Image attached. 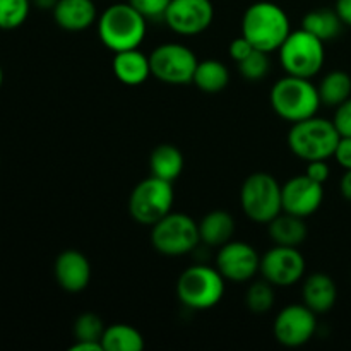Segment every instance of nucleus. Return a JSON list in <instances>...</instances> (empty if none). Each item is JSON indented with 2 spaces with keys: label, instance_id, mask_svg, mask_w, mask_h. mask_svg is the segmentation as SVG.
I'll return each mask as SVG.
<instances>
[{
  "label": "nucleus",
  "instance_id": "nucleus-35",
  "mask_svg": "<svg viewBox=\"0 0 351 351\" xmlns=\"http://www.w3.org/2000/svg\"><path fill=\"white\" fill-rule=\"evenodd\" d=\"M335 160L345 170H351V137H341L336 146Z\"/></svg>",
  "mask_w": 351,
  "mask_h": 351
},
{
  "label": "nucleus",
  "instance_id": "nucleus-16",
  "mask_svg": "<svg viewBox=\"0 0 351 351\" xmlns=\"http://www.w3.org/2000/svg\"><path fill=\"white\" fill-rule=\"evenodd\" d=\"M53 274L62 290L69 293H79L86 290L91 281V264L84 254L69 249L58 254L55 259Z\"/></svg>",
  "mask_w": 351,
  "mask_h": 351
},
{
  "label": "nucleus",
  "instance_id": "nucleus-24",
  "mask_svg": "<svg viewBox=\"0 0 351 351\" xmlns=\"http://www.w3.org/2000/svg\"><path fill=\"white\" fill-rule=\"evenodd\" d=\"M343 21L338 16L336 10L329 9H317L311 10V12L305 14L304 21H302V27L308 33H312L314 36H317L319 40L331 41L335 38L339 36L343 29Z\"/></svg>",
  "mask_w": 351,
  "mask_h": 351
},
{
  "label": "nucleus",
  "instance_id": "nucleus-34",
  "mask_svg": "<svg viewBox=\"0 0 351 351\" xmlns=\"http://www.w3.org/2000/svg\"><path fill=\"white\" fill-rule=\"evenodd\" d=\"M329 173H331V170H329V165L326 160L308 161L307 163V171H305V175H308L312 180L319 182V184L324 185L326 180L329 178Z\"/></svg>",
  "mask_w": 351,
  "mask_h": 351
},
{
  "label": "nucleus",
  "instance_id": "nucleus-33",
  "mask_svg": "<svg viewBox=\"0 0 351 351\" xmlns=\"http://www.w3.org/2000/svg\"><path fill=\"white\" fill-rule=\"evenodd\" d=\"M254 50H256V48H254V45L250 43L245 36H242V34H240L239 38H235V40L230 43V48H228L230 57H232L237 64L242 60H245V58L249 57Z\"/></svg>",
  "mask_w": 351,
  "mask_h": 351
},
{
  "label": "nucleus",
  "instance_id": "nucleus-20",
  "mask_svg": "<svg viewBox=\"0 0 351 351\" xmlns=\"http://www.w3.org/2000/svg\"><path fill=\"white\" fill-rule=\"evenodd\" d=\"M197 225L201 242L208 247H215V249L228 243L235 233V219L228 211H223V209H215V211L208 213Z\"/></svg>",
  "mask_w": 351,
  "mask_h": 351
},
{
  "label": "nucleus",
  "instance_id": "nucleus-25",
  "mask_svg": "<svg viewBox=\"0 0 351 351\" xmlns=\"http://www.w3.org/2000/svg\"><path fill=\"white\" fill-rule=\"evenodd\" d=\"M101 345L103 351H143L146 343L143 335L132 326L113 324L103 332Z\"/></svg>",
  "mask_w": 351,
  "mask_h": 351
},
{
  "label": "nucleus",
  "instance_id": "nucleus-2",
  "mask_svg": "<svg viewBox=\"0 0 351 351\" xmlns=\"http://www.w3.org/2000/svg\"><path fill=\"white\" fill-rule=\"evenodd\" d=\"M147 31V19L129 2L112 3L98 17V36L113 53L139 48Z\"/></svg>",
  "mask_w": 351,
  "mask_h": 351
},
{
  "label": "nucleus",
  "instance_id": "nucleus-21",
  "mask_svg": "<svg viewBox=\"0 0 351 351\" xmlns=\"http://www.w3.org/2000/svg\"><path fill=\"white\" fill-rule=\"evenodd\" d=\"M267 235L274 245L300 247L307 239V225L304 218L283 211L267 223Z\"/></svg>",
  "mask_w": 351,
  "mask_h": 351
},
{
  "label": "nucleus",
  "instance_id": "nucleus-10",
  "mask_svg": "<svg viewBox=\"0 0 351 351\" xmlns=\"http://www.w3.org/2000/svg\"><path fill=\"white\" fill-rule=\"evenodd\" d=\"M197 57L182 43H163L149 55L151 75L165 84H191L197 67Z\"/></svg>",
  "mask_w": 351,
  "mask_h": 351
},
{
  "label": "nucleus",
  "instance_id": "nucleus-12",
  "mask_svg": "<svg viewBox=\"0 0 351 351\" xmlns=\"http://www.w3.org/2000/svg\"><path fill=\"white\" fill-rule=\"evenodd\" d=\"M304 256L298 247L274 245L261 257L259 273L273 287H293L305 274Z\"/></svg>",
  "mask_w": 351,
  "mask_h": 351
},
{
  "label": "nucleus",
  "instance_id": "nucleus-4",
  "mask_svg": "<svg viewBox=\"0 0 351 351\" xmlns=\"http://www.w3.org/2000/svg\"><path fill=\"white\" fill-rule=\"evenodd\" d=\"M339 139L341 136L332 120L321 119L317 115L291 123L288 132V146L291 153L307 163L335 156Z\"/></svg>",
  "mask_w": 351,
  "mask_h": 351
},
{
  "label": "nucleus",
  "instance_id": "nucleus-1",
  "mask_svg": "<svg viewBox=\"0 0 351 351\" xmlns=\"http://www.w3.org/2000/svg\"><path fill=\"white\" fill-rule=\"evenodd\" d=\"M291 33L290 17L283 7L269 0H261L245 9L242 17V36H245L256 50H280Z\"/></svg>",
  "mask_w": 351,
  "mask_h": 351
},
{
  "label": "nucleus",
  "instance_id": "nucleus-23",
  "mask_svg": "<svg viewBox=\"0 0 351 351\" xmlns=\"http://www.w3.org/2000/svg\"><path fill=\"white\" fill-rule=\"evenodd\" d=\"M195 88L206 95H216L221 93L230 82V72L223 62L216 58H208V60L197 62V67L194 72Z\"/></svg>",
  "mask_w": 351,
  "mask_h": 351
},
{
  "label": "nucleus",
  "instance_id": "nucleus-39",
  "mask_svg": "<svg viewBox=\"0 0 351 351\" xmlns=\"http://www.w3.org/2000/svg\"><path fill=\"white\" fill-rule=\"evenodd\" d=\"M58 0H31L33 7L40 10H53V7L57 5Z\"/></svg>",
  "mask_w": 351,
  "mask_h": 351
},
{
  "label": "nucleus",
  "instance_id": "nucleus-11",
  "mask_svg": "<svg viewBox=\"0 0 351 351\" xmlns=\"http://www.w3.org/2000/svg\"><path fill=\"white\" fill-rule=\"evenodd\" d=\"M317 331V314L305 304H293L281 308L274 319L273 332L280 345L298 348L311 341Z\"/></svg>",
  "mask_w": 351,
  "mask_h": 351
},
{
  "label": "nucleus",
  "instance_id": "nucleus-22",
  "mask_svg": "<svg viewBox=\"0 0 351 351\" xmlns=\"http://www.w3.org/2000/svg\"><path fill=\"white\" fill-rule=\"evenodd\" d=\"M149 170L154 177L173 184L184 170V154L173 144H160L151 151Z\"/></svg>",
  "mask_w": 351,
  "mask_h": 351
},
{
  "label": "nucleus",
  "instance_id": "nucleus-9",
  "mask_svg": "<svg viewBox=\"0 0 351 351\" xmlns=\"http://www.w3.org/2000/svg\"><path fill=\"white\" fill-rule=\"evenodd\" d=\"M151 243L167 257L191 254L201 243L199 225L184 213H168L163 219L151 226Z\"/></svg>",
  "mask_w": 351,
  "mask_h": 351
},
{
  "label": "nucleus",
  "instance_id": "nucleus-13",
  "mask_svg": "<svg viewBox=\"0 0 351 351\" xmlns=\"http://www.w3.org/2000/svg\"><path fill=\"white\" fill-rule=\"evenodd\" d=\"M215 19L211 0H171L163 21L173 33L195 36L208 29Z\"/></svg>",
  "mask_w": 351,
  "mask_h": 351
},
{
  "label": "nucleus",
  "instance_id": "nucleus-19",
  "mask_svg": "<svg viewBox=\"0 0 351 351\" xmlns=\"http://www.w3.org/2000/svg\"><path fill=\"white\" fill-rule=\"evenodd\" d=\"M112 69L115 77L125 86L143 84L151 75L149 57L139 51V48L115 53Z\"/></svg>",
  "mask_w": 351,
  "mask_h": 351
},
{
  "label": "nucleus",
  "instance_id": "nucleus-15",
  "mask_svg": "<svg viewBox=\"0 0 351 351\" xmlns=\"http://www.w3.org/2000/svg\"><path fill=\"white\" fill-rule=\"evenodd\" d=\"M283 211L298 218H308L321 208L324 201V185L312 180L308 175H298L281 185Z\"/></svg>",
  "mask_w": 351,
  "mask_h": 351
},
{
  "label": "nucleus",
  "instance_id": "nucleus-6",
  "mask_svg": "<svg viewBox=\"0 0 351 351\" xmlns=\"http://www.w3.org/2000/svg\"><path fill=\"white\" fill-rule=\"evenodd\" d=\"M240 206L247 218L267 225L283 213L280 182L266 171L249 175L240 189Z\"/></svg>",
  "mask_w": 351,
  "mask_h": 351
},
{
  "label": "nucleus",
  "instance_id": "nucleus-26",
  "mask_svg": "<svg viewBox=\"0 0 351 351\" xmlns=\"http://www.w3.org/2000/svg\"><path fill=\"white\" fill-rule=\"evenodd\" d=\"M319 96L322 105L338 106L351 98V77L345 71H332L324 75L319 84Z\"/></svg>",
  "mask_w": 351,
  "mask_h": 351
},
{
  "label": "nucleus",
  "instance_id": "nucleus-7",
  "mask_svg": "<svg viewBox=\"0 0 351 351\" xmlns=\"http://www.w3.org/2000/svg\"><path fill=\"white\" fill-rule=\"evenodd\" d=\"M280 64L288 75L311 79L321 72L326 60L324 41L304 27L291 31L280 50Z\"/></svg>",
  "mask_w": 351,
  "mask_h": 351
},
{
  "label": "nucleus",
  "instance_id": "nucleus-18",
  "mask_svg": "<svg viewBox=\"0 0 351 351\" xmlns=\"http://www.w3.org/2000/svg\"><path fill=\"white\" fill-rule=\"evenodd\" d=\"M302 295H304V304L312 312L321 315L328 314L335 307L336 298H338V288L331 276L324 273H314L305 280Z\"/></svg>",
  "mask_w": 351,
  "mask_h": 351
},
{
  "label": "nucleus",
  "instance_id": "nucleus-14",
  "mask_svg": "<svg viewBox=\"0 0 351 351\" xmlns=\"http://www.w3.org/2000/svg\"><path fill=\"white\" fill-rule=\"evenodd\" d=\"M259 267L261 256L249 243L230 240L228 243L219 247L216 256V269L225 280L233 283H245L259 273Z\"/></svg>",
  "mask_w": 351,
  "mask_h": 351
},
{
  "label": "nucleus",
  "instance_id": "nucleus-27",
  "mask_svg": "<svg viewBox=\"0 0 351 351\" xmlns=\"http://www.w3.org/2000/svg\"><path fill=\"white\" fill-rule=\"evenodd\" d=\"M245 305L252 314L264 315L273 308L274 305V287L263 280L254 281L249 288H247L245 293Z\"/></svg>",
  "mask_w": 351,
  "mask_h": 351
},
{
  "label": "nucleus",
  "instance_id": "nucleus-3",
  "mask_svg": "<svg viewBox=\"0 0 351 351\" xmlns=\"http://www.w3.org/2000/svg\"><path fill=\"white\" fill-rule=\"evenodd\" d=\"M269 101L274 113L290 123L302 122L317 115L322 101L317 86L311 79L288 75L274 82L269 93Z\"/></svg>",
  "mask_w": 351,
  "mask_h": 351
},
{
  "label": "nucleus",
  "instance_id": "nucleus-38",
  "mask_svg": "<svg viewBox=\"0 0 351 351\" xmlns=\"http://www.w3.org/2000/svg\"><path fill=\"white\" fill-rule=\"evenodd\" d=\"M339 191H341L343 197L351 204V170H346V173L343 175L341 182H339Z\"/></svg>",
  "mask_w": 351,
  "mask_h": 351
},
{
  "label": "nucleus",
  "instance_id": "nucleus-37",
  "mask_svg": "<svg viewBox=\"0 0 351 351\" xmlns=\"http://www.w3.org/2000/svg\"><path fill=\"white\" fill-rule=\"evenodd\" d=\"M71 351H103L101 341H75Z\"/></svg>",
  "mask_w": 351,
  "mask_h": 351
},
{
  "label": "nucleus",
  "instance_id": "nucleus-29",
  "mask_svg": "<svg viewBox=\"0 0 351 351\" xmlns=\"http://www.w3.org/2000/svg\"><path fill=\"white\" fill-rule=\"evenodd\" d=\"M105 329L99 315L84 312L74 322V338L75 341H101Z\"/></svg>",
  "mask_w": 351,
  "mask_h": 351
},
{
  "label": "nucleus",
  "instance_id": "nucleus-36",
  "mask_svg": "<svg viewBox=\"0 0 351 351\" xmlns=\"http://www.w3.org/2000/svg\"><path fill=\"white\" fill-rule=\"evenodd\" d=\"M336 12L341 17L343 24L351 27V0H336Z\"/></svg>",
  "mask_w": 351,
  "mask_h": 351
},
{
  "label": "nucleus",
  "instance_id": "nucleus-31",
  "mask_svg": "<svg viewBox=\"0 0 351 351\" xmlns=\"http://www.w3.org/2000/svg\"><path fill=\"white\" fill-rule=\"evenodd\" d=\"M171 0H129L146 19H163Z\"/></svg>",
  "mask_w": 351,
  "mask_h": 351
},
{
  "label": "nucleus",
  "instance_id": "nucleus-40",
  "mask_svg": "<svg viewBox=\"0 0 351 351\" xmlns=\"http://www.w3.org/2000/svg\"><path fill=\"white\" fill-rule=\"evenodd\" d=\"M3 84V71H2V65H0V88Z\"/></svg>",
  "mask_w": 351,
  "mask_h": 351
},
{
  "label": "nucleus",
  "instance_id": "nucleus-28",
  "mask_svg": "<svg viewBox=\"0 0 351 351\" xmlns=\"http://www.w3.org/2000/svg\"><path fill=\"white\" fill-rule=\"evenodd\" d=\"M31 0H0V29L12 31L23 26L31 12Z\"/></svg>",
  "mask_w": 351,
  "mask_h": 351
},
{
  "label": "nucleus",
  "instance_id": "nucleus-17",
  "mask_svg": "<svg viewBox=\"0 0 351 351\" xmlns=\"http://www.w3.org/2000/svg\"><path fill=\"white\" fill-rule=\"evenodd\" d=\"M51 12L57 26L72 33L91 27L98 17L95 0H58Z\"/></svg>",
  "mask_w": 351,
  "mask_h": 351
},
{
  "label": "nucleus",
  "instance_id": "nucleus-30",
  "mask_svg": "<svg viewBox=\"0 0 351 351\" xmlns=\"http://www.w3.org/2000/svg\"><path fill=\"white\" fill-rule=\"evenodd\" d=\"M269 53L261 50H254L245 60L239 62V72L243 79L247 81H263L267 74H269Z\"/></svg>",
  "mask_w": 351,
  "mask_h": 351
},
{
  "label": "nucleus",
  "instance_id": "nucleus-8",
  "mask_svg": "<svg viewBox=\"0 0 351 351\" xmlns=\"http://www.w3.org/2000/svg\"><path fill=\"white\" fill-rule=\"evenodd\" d=\"M173 184L154 175L141 180L129 197V215L141 225L153 226L173 208Z\"/></svg>",
  "mask_w": 351,
  "mask_h": 351
},
{
  "label": "nucleus",
  "instance_id": "nucleus-32",
  "mask_svg": "<svg viewBox=\"0 0 351 351\" xmlns=\"http://www.w3.org/2000/svg\"><path fill=\"white\" fill-rule=\"evenodd\" d=\"M332 123L338 129L341 137H351V98L343 101L341 105L336 106L335 119Z\"/></svg>",
  "mask_w": 351,
  "mask_h": 351
},
{
  "label": "nucleus",
  "instance_id": "nucleus-5",
  "mask_svg": "<svg viewBox=\"0 0 351 351\" xmlns=\"http://www.w3.org/2000/svg\"><path fill=\"white\" fill-rule=\"evenodd\" d=\"M225 278L216 267L195 264L187 267L177 281V297L191 311H208L225 295Z\"/></svg>",
  "mask_w": 351,
  "mask_h": 351
}]
</instances>
